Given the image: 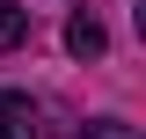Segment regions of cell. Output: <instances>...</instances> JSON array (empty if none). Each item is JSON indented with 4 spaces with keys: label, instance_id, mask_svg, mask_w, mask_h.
<instances>
[{
    "label": "cell",
    "instance_id": "1",
    "mask_svg": "<svg viewBox=\"0 0 146 139\" xmlns=\"http://www.w3.org/2000/svg\"><path fill=\"white\" fill-rule=\"evenodd\" d=\"M0 139H36V110L15 88H0Z\"/></svg>",
    "mask_w": 146,
    "mask_h": 139
},
{
    "label": "cell",
    "instance_id": "2",
    "mask_svg": "<svg viewBox=\"0 0 146 139\" xmlns=\"http://www.w3.org/2000/svg\"><path fill=\"white\" fill-rule=\"evenodd\" d=\"M66 51H73V59H95V51H102V22H95L88 7L66 22Z\"/></svg>",
    "mask_w": 146,
    "mask_h": 139
},
{
    "label": "cell",
    "instance_id": "3",
    "mask_svg": "<svg viewBox=\"0 0 146 139\" xmlns=\"http://www.w3.org/2000/svg\"><path fill=\"white\" fill-rule=\"evenodd\" d=\"M22 37H29V7H15V0H0V51H15Z\"/></svg>",
    "mask_w": 146,
    "mask_h": 139
},
{
    "label": "cell",
    "instance_id": "4",
    "mask_svg": "<svg viewBox=\"0 0 146 139\" xmlns=\"http://www.w3.org/2000/svg\"><path fill=\"white\" fill-rule=\"evenodd\" d=\"M80 139H139V132H131L124 117H95V124H88V132H80Z\"/></svg>",
    "mask_w": 146,
    "mask_h": 139
}]
</instances>
